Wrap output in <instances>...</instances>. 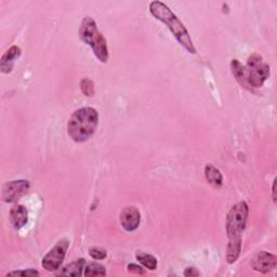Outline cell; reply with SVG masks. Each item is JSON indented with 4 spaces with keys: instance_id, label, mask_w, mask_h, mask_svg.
<instances>
[{
    "instance_id": "6da1fadb",
    "label": "cell",
    "mask_w": 277,
    "mask_h": 277,
    "mask_svg": "<svg viewBox=\"0 0 277 277\" xmlns=\"http://www.w3.org/2000/svg\"><path fill=\"white\" fill-rule=\"evenodd\" d=\"M150 12L154 17L157 19L158 21L168 26L174 38L178 40V43L186 49L188 52L192 54L196 53V49L194 47L188 29L180 21L179 17L171 11L167 5L158 2V0L152 2L150 4Z\"/></svg>"
},
{
    "instance_id": "7a4b0ae2",
    "label": "cell",
    "mask_w": 277,
    "mask_h": 277,
    "mask_svg": "<svg viewBox=\"0 0 277 277\" xmlns=\"http://www.w3.org/2000/svg\"><path fill=\"white\" fill-rule=\"evenodd\" d=\"M99 124V113L92 107L75 110L68 119L67 133L74 142L84 143L95 135Z\"/></svg>"
},
{
    "instance_id": "3957f363",
    "label": "cell",
    "mask_w": 277,
    "mask_h": 277,
    "mask_svg": "<svg viewBox=\"0 0 277 277\" xmlns=\"http://www.w3.org/2000/svg\"><path fill=\"white\" fill-rule=\"evenodd\" d=\"M79 37L81 42L90 46L94 54L98 58L101 63H106L108 61V48L105 37L98 29L95 20L86 16L80 24Z\"/></svg>"
},
{
    "instance_id": "277c9868",
    "label": "cell",
    "mask_w": 277,
    "mask_h": 277,
    "mask_svg": "<svg viewBox=\"0 0 277 277\" xmlns=\"http://www.w3.org/2000/svg\"><path fill=\"white\" fill-rule=\"evenodd\" d=\"M270 77V66L259 54H252L248 58L245 67V78L248 87L260 88L264 81Z\"/></svg>"
},
{
    "instance_id": "5b68a950",
    "label": "cell",
    "mask_w": 277,
    "mask_h": 277,
    "mask_svg": "<svg viewBox=\"0 0 277 277\" xmlns=\"http://www.w3.org/2000/svg\"><path fill=\"white\" fill-rule=\"evenodd\" d=\"M249 207L246 201H239L231 208L227 217V233L230 238L241 237L246 228Z\"/></svg>"
},
{
    "instance_id": "8992f818",
    "label": "cell",
    "mask_w": 277,
    "mask_h": 277,
    "mask_svg": "<svg viewBox=\"0 0 277 277\" xmlns=\"http://www.w3.org/2000/svg\"><path fill=\"white\" fill-rule=\"evenodd\" d=\"M68 246H69V242L67 239L64 238V239L59 241L54 245V247L43 258V261H42L43 268L49 272L58 271L65 258Z\"/></svg>"
},
{
    "instance_id": "52a82bcc",
    "label": "cell",
    "mask_w": 277,
    "mask_h": 277,
    "mask_svg": "<svg viewBox=\"0 0 277 277\" xmlns=\"http://www.w3.org/2000/svg\"><path fill=\"white\" fill-rule=\"evenodd\" d=\"M29 190V182L26 180H15L8 182L4 187L3 198L6 202H13L21 198Z\"/></svg>"
},
{
    "instance_id": "ba28073f",
    "label": "cell",
    "mask_w": 277,
    "mask_h": 277,
    "mask_svg": "<svg viewBox=\"0 0 277 277\" xmlns=\"http://www.w3.org/2000/svg\"><path fill=\"white\" fill-rule=\"evenodd\" d=\"M276 264H277L276 255L266 251L259 252L251 261L252 269L256 272H260L263 274L273 271L276 268Z\"/></svg>"
},
{
    "instance_id": "9c48e42d",
    "label": "cell",
    "mask_w": 277,
    "mask_h": 277,
    "mask_svg": "<svg viewBox=\"0 0 277 277\" xmlns=\"http://www.w3.org/2000/svg\"><path fill=\"white\" fill-rule=\"evenodd\" d=\"M141 222V213L135 206L124 208L120 212V224L122 229L127 232L136 231Z\"/></svg>"
},
{
    "instance_id": "30bf717a",
    "label": "cell",
    "mask_w": 277,
    "mask_h": 277,
    "mask_svg": "<svg viewBox=\"0 0 277 277\" xmlns=\"http://www.w3.org/2000/svg\"><path fill=\"white\" fill-rule=\"evenodd\" d=\"M28 221V211L23 205H15L10 210V222L16 230L22 229Z\"/></svg>"
},
{
    "instance_id": "8fae6325",
    "label": "cell",
    "mask_w": 277,
    "mask_h": 277,
    "mask_svg": "<svg viewBox=\"0 0 277 277\" xmlns=\"http://www.w3.org/2000/svg\"><path fill=\"white\" fill-rule=\"evenodd\" d=\"M21 56V49L17 46H12L10 49H8L5 54L2 57L0 60V69L3 73H10L13 68L14 61Z\"/></svg>"
},
{
    "instance_id": "7c38bea8",
    "label": "cell",
    "mask_w": 277,
    "mask_h": 277,
    "mask_svg": "<svg viewBox=\"0 0 277 277\" xmlns=\"http://www.w3.org/2000/svg\"><path fill=\"white\" fill-rule=\"evenodd\" d=\"M85 259H78L74 262H71L61 270L59 273H57L58 276H80L83 275V271L85 270L86 266Z\"/></svg>"
},
{
    "instance_id": "4fadbf2b",
    "label": "cell",
    "mask_w": 277,
    "mask_h": 277,
    "mask_svg": "<svg viewBox=\"0 0 277 277\" xmlns=\"http://www.w3.org/2000/svg\"><path fill=\"white\" fill-rule=\"evenodd\" d=\"M205 177H206V180L213 188L222 187L223 184L222 173L218 168H215L213 165H211V163L206 165V167H205Z\"/></svg>"
},
{
    "instance_id": "5bb4252c",
    "label": "cell",
    "mask_w": 277,
    "mask_h": 277,
    "mask_svg": "<svg viewBox=\"0 0 277 277\" xmlns=\"http://www.w3.org/2000/svg\"><path fill=\"white\" fill-rule=\"evenodd\" d=\"M242 251V237L230 238L228 244V252H227V260L229 263H234L238 259V256Z\"/></svg>"
},
{
    "instance_id": "9a60e30c",
    "label": "cell",
    "mask_w": 277,
    "mask_h": 277,
    "mask_svg": "<svg viewBox=\"0 0 277 277\" xmlns=\"http://www.w3.org/2000/svg\"><path fill=\"white\" fill-rule=\"evenodd\" d=\"M136 259L143 266H144V268L149 269L150 271H154V270L157 269V264H158L157 259L154 255H152V254L142 252V251H138L136 253Z\"/></svg>"
},
{
    "instance_id": "2e32d148",
    "label": "cell",
    "mask_w": 277,
    "mask_h": 277,
    "mask_svg": "<svg viewBox=\"0 0 277 277\" xmlns=\"http://www.w3.org/2000/svg\"><path fill=\"white\" fill-rule=\"evenodd\" d=\"M231 69L232 73L235 76V78L237 79L238 83L244 86L245 88H247V83H246V78H245V66L242 65L238 60H232L231 62Z\"/></svg>"
},
{
    "instance_id": "e0dca14e",
    "label": "cell",
    "mask_w": 277,
    "mask_h": 277,
    "mask_svg": "<svg viewBox=\"0 0 277 277\" xmlns=\"http://www.w3.org/2000/svg\"><path fill=\"white\" fill-rule=\"evenodd\" d=\"M84 274L86 276H104L106 275V270L102 264L97 262H91L86 264Z\"/></svg>"
},
{
    "instance_id": "ac0fdd59",
    "label": "cell",
    "mask_w": 277,
    "mask_h": 277,
    "mask_svg": "<svg viewBox=\"0 0 277 277\" xmlns=\"http://www.w3.org/2000/svg\"><path fill=\"white\" fill-rule=\"evenodd\" d=\"M80 89L86 97H92L95 95V85L89 78H84L80 81Z\"/></svg>"
},
{
    "instance_id": "d6986e66",
    "label": "cell",
    "mask_w": 277,
    "mask_h": 277,
    "mask_svg": "<svg viewBox=\"0 0 277 277\" xmlns=\"http://www.w3.org/2000/svg\"><path fill=\"white\" fill-rule=\"evenodd\" d=\"M89 254L94 260H104L107 256V251L100 247H92L89 249Z\"/></svg>"
},
{
    "instance_id": "ffe728a7",
    "label": "cell",
    "mask_w": 277,
    "mask_h": 277,
    "mask_svg": "<svg viewBox=\"0 0 277 277\" xmlns=\"http://www.w3.org/2000/svg\"><path fill=\"white\" fill-rule=\"evenodd\" d=\"M39 272L36 270H24V271H15L10 272L7 274V276H39Z\"/></svg>"
},
{
    "instance_id": "44dd1931",
    "label": "cell",
    "mask_w": 277,
    "mask_h": 277,
    "mask_svg": "<svg viewBox=\"0 0 277 277\" xmlns=\"http://www.w3.org/2000/svg\"><path fill=\"white\" fill-rule=\"evenodd\" d=\"M127 269H128V271H129L130 273H135V274H139V275H143V274L145 273V271L143 270L142 266H140V265H138V264H133V263H131V264H129V265L127 266Z\"/></svg>"
},
{
    "instance_id": "7402d4cb",
    "label": "cell",
    "mask_w": 277,
    "mask_h": 277,
    "mask_svg": "<svg viewBox=\"0 0 277 277\" xmlns=\"http://www.w3.org/2000/svg\"><path fill=\"white\" fill-rule=\"evenodd\" d=\"M184 276H199V272L196 271V269L194 268H188L186 271H184Z\"/></svg>"
},
{
    "instance_id": "603a6c76",
    "label": "cell",
    "mask_w": 277,
    "mask_h": 277,
    "mask_svg": "<svg viewBox=\"0 0 277 277\" xmlns=\"http://www.w3.org/2000/svg\"><path fill=\"white\" fill-rule=\"evenodd\" d=\"M276 179H274V181H273V189H272V191H273V201L274 202H276Z\"/></svg>"
}]
</instances>
